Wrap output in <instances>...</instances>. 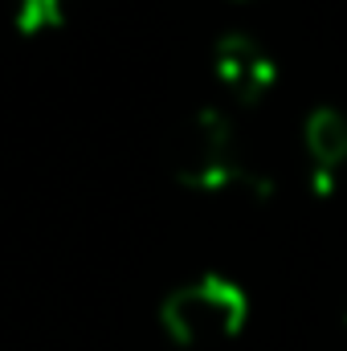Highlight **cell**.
<instances>
[{
  "mask_svg": "<svg viewBox=\"0 0 347 351\" xmlns=\"http://www.w3.org/2000/svg\"><path fill=\"white\" fill-rule=\"evenodd\" d=\"M302 147L311 160V184L319 196H327L335 188L339 172L347 168V114H339L335 106H319L307 114L302 127Z\"/></svg>",
  "mask_w": 347,
  "mask_h": 351,
  "instance_id": "4",
  "label": "cell"
},
{
  "mask_svg": "<svg viewBox=\"0 0 347 351\" xmlns=\"http://www.w3.org/2000/svg\"><path fill=\"white\" fill-rule=\"evenodd\" d=\"M168 168L192 192H225L233 184H250L258 192H270V180L254 176L241 160L237 131L225 110L200 106L188 119H180L168 135Z\"/></svg>",
  "mask_w": 347,
  "mask_h": 351,
  "instance_id": "1",
  "label": "cell"
},
{
  "mask_svg": "<svg viewBox=\"0 0 347 351\" xmlns=\"http://www.w3.org/2000/svg\"><path fill=\"white\" fill-rule=\"evenodd\" d=\"M213 70H217V82L229 90L237 102H258L270 94L278 70L270 62V53L261 49L254 37L246 33H225L213 49Z\"/></svg>",
  "mask_w": 347,
  "mask_h": 351,
  "instance_id": "3",
  "label": "cell"
},
{
  "mask_svg": "<svg viewBox=\"0 0 347 351\" xmlns=\"http://www.w3.org/2000/svg\"><path fill=\"white\" fill-rule=\"evenodd\" d=\"M66 4L70 0H16V29L21 33H45V29H58L62 16H66Z\"/></svg>",
  "mask_w": 347,
  "mask_h": 351,
  "instance_id": "5",
  "label": "cell"
},
{
  "mask_svg": "<svg viewBox=\"0 0 347 351\" xmlns=\"http://www.w3.org/2000/svg\"><path fill=\"white\" fill-rule=\"evenodd\" d=\"M246 323H250V294L225 274L192 278L168 290V298L160 302V327L180 348H213L237 339Z\"/></svg>",
  "mask_w": 347,
  "mask_h": 351,
  "instance_id": "2",
  "label": "cell"
}]
</instances>
